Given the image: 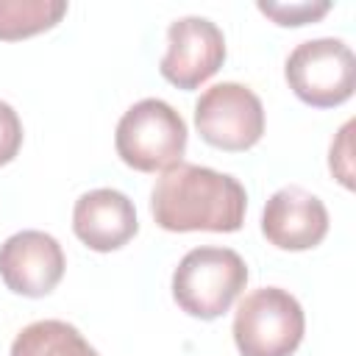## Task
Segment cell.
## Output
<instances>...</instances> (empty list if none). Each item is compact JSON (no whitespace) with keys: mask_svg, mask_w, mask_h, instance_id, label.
<instances>
[{"mask_svg":"<svg viewBox=\"0 0 356 356\" xmlns=\"http://www.w3.org/2000/svg\"><path fill=\"white\" fill-rule=\"evenodd\" d=\"M64 267L67 259L58 239L44 231H17L0 245V278L17 295H50L58 286Z\"/></svg>","mask_w":356,"mask_h":356,"instance_id":"ba28073f","label":"cell"},{"mask_svg":"<svg viewBox=\"0 0 356 356\" xmlns=\"http://www.w3.org/2000/svg\"><path fill=\"white\" fill-rule=\"evenodd\" d=\"M261 234L281 250L317 248L328 234V209L303 186H281L264 203Z\"/></svg>","mask_w":356,"mask_h":356,"instance_id":"9c48e42d","label":"cell"},{"mask_svg":"<svg viewBox=\"0 0 356 356\" xmlns=\"http://www.w3.org/2000/svg\"><path fill=\"white\" fill-rule=\"evenodd\" d=\"M195 128L211 147L228 153L250 150L264 134V106L250 86L222 81L197 97Z\"/></svg>","mask_w":356,"mask_h":356,"instance_id":"8992f818","label":"cell"},{"mask_svg":"<svg viewBox=\"0 0 356 356\" xmlns=\"http://www.w3.org/2000/svg\"><path fill=\"white\" fill-rule=\"evenodd\" d=\"M245 209L248 192L234 175L186 161L164 170L150 192V214L156 225L175 234L239 231Z\"/></svg>","mask_w":356,"mask_h":356,"instance_id":"6da1fadb","label":"cell"},{"mask_svg":"<svg viewBox=\"0 0 356 356\" xmlns=\"http://www.w3.org/2000/svg\"><path fill=\"white\" fill-rule=\"evenodd\" d=\"M22 147V122H19V114L6 103L0 100V167L8 164Z\"/></svg>","mask_w":356,"mask_h":356,"instance_id":"9a60e30c","label":"cell"},{"mask_svg":"<svg viewBox=\"0 0 356 356\" xmlns=\"http://www.w3.org/2000/svg\"><path fill=\"white\" fill-rule=\"evenodd\" d=\"M350 131H353V122H345L339 136L331 142V153H328V167L331 172L339 178L342 186L353 189V159H350Z\"/></svg>","mask_w":356,"mask_h":356,"instance_id":"5bb4252c","label":"cell"},{"mask_svg":"<svg viewBox=\"0 0 356 356\" xmlns=\"http://www.w3.org/2000/svg\"><path fill=\"white\" fill-rule=\"evenodd\" d=\"M289 89L314 108H334L356 89V56L334 36L300 42L284 64Z\"/></svg>","mask_w":356,"mask_h":356,"instance_id":"5b68a950","label":"cell"},{"mask_svg":"<svg viewBox=\"0 0 356 356\" xmlns=\"http://www.w3.org/2000/svg\"><path fill=\"white\" fill-rule=\"evenodd\" d=\"M186 136L189 131L184 117L167 100L145 97L120 117L114 147L128 167L139 172H164L181 164Z\"/></svg>","mask_w":356,"mask_h":356,"instance_id":"3957f363","label":"cell"},{"mask_svg":"<svg viewBox=\"0 0 356 356\" xmlns=\"http://www.w3.org/2000/svg\"><path fill=\"white\" fill-rule=\"evenodd\" d=\"M225 61V36L206 17H178L167 28V53L159 72L178 89H197Z\"/></svg>","mask_w":356,"mask_h":356,"instance_id":"52a82bcc","label":"cell"},{"mask_svg":"<svg viewBox=\"0 0 356 356\" xmlns=\"http://www.w3.org/2000/svg\"><path fill=\"white\" fill-rule=\"evenodd\" d=\"M72 231L89 250L97 253L120 250L139 231L134 200L120 189H108V186L89 189L75 200Z\"/></svg>","mask_w":356,"mask_h":356,"instance_id":"30bf717a","label":"cell"},{"mask_svg":"<svg viewBox=\"0 0 356 356\" xmlns=\"http://www.w3.org/2000/svg\"><path fill=\"white\" fill-rule=\"evenodd\" d=\"M11 356H100L83 334L64 320H36L25 325L14 342Z\"/></svg>","mask_w":356,"mask_h":356,"instance_id":"8fae6325","label":"cell"},{"mask_svg":"<svg viewBox=\"0 0 356 356\" xmlns=\"http://www.w3.org/2000/svg\"><path fill=\"white\" fill-rule=\"evenodd\" d=\"M303 331V306L281 286L253 289L234 314V342L242 356H292Z\"/></svg>","mask_w":356,"mask_h":356,"instance_id":"277c9868","label":"cell"},{"mask_svg":"<svg viewBox=\"0 0 356 356\" xmlns=\"http://www.w3.org/2000/svg\"><path fill=\"white\" fill-rule=\"evenodd\" d=\"M67 14L64 0H0V39L17 42L53 28Z\"/></svg>","mask_w":356,"mask_h":356,"instance_id":"7c38bea8","label":"cell"},{"mask_svg":"<svg viewBox=\"0 0 356 356\" xmlns=\"http://www.w3.org/2000/svg\"><path fill=\"white\" fill-rule=\"evenodd\" d=\"M259 11L267 14L273 22L278 25H306V22H317L320 17H325L331 11L328 0H298V3H264L259 0Z\"/></svg>","mask_w":356,"mask_h":356,"instance_id":"4fadbf2b","label":"cell"},{"mask_svg":"<svg viewBox=\"0 0 356 356\" xmlns=\"http://www.w3.org/2000/svg\"><path fill=\"white\" fill-rule=\"evenodd\" d=\"M248 286V264L231 248L200 245L192 248L172 273L175 303L197 320L225 314L239 292Z\"/></svg>","mask_w":356,"mask_h":356,"instance_id":"7a4b0ae2","label":"cell"}]
</instances>
